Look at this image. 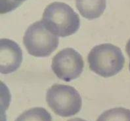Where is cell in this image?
Instances as JSON below:
<instances>
[{
  "label": "cell",
  "mask_w": 130,
  "mask_h": 121,
  "mask_svg": "<svg viewBox=\"0 0 130 121\" xmlns=\"http://www.w3.org/2000/svg\"><path fill=\"white\" fill-rule=\"evenodd\" d=\"M41 21L49 32L62 37L75 33L80 26L78 14L71 7L62 2H55L48 5Z\"/></svg>",
  "instance_id": "1"
},
{
  "label": "cell",
  "mask_w": 130,
  "mask_h": 121,
  "mask_svg": "<svg viewBox=\"0 0 130 121\" xmlns=\"http://www.w3.org/2000/svg\"><path fill=\"white\" fill-rule=\"evenodd\" d=\"M89 68L103 77L116 75L123 69L125 58L119 47L110 43L94 47L87 56Z\"/></svg>",
  "instance_id": "2"
},
{
  "label": "cell",
  "mask_w": 130,
  "mask_h": 121,
  "mask_svg": "<svg viewBox=\"0 0 130 121\" xmlns=\"http://www.w3.org/2000/svg\"><path fill=\"white\" fill-rule=\"evenodd\" d=\"M46 101L55 114L63 117L75 115L80 111L82 97L74 87L55 84L47 92Z\"/></svg>",
  "instance_id": "3"
},
{
  "label": "cell",
  "mask_w": 130,
  "mask_h": 121,
  "mask_svg": "<svg viewBox=\"0 0 130 121\" xmlns=\"http://www.w3.org/2000/svg\"><path fill=\"white\" fill-rule=\"evenodd\" d=\"M59 38L49 32L41 21L28 28L23 37V43L30 54L36 57L50 56L59 45Z\"/></svg>",
  "instance_id": "4"
},
{
  "label": "cell",
  "mask_w": 130,
  "mask_h": 121,
  "mask_svg": "<svg viewBox=\"0 0 130 121\" xmlns=\"http://www.w3.org/2000/svg\"><path fill=\"white\" fill-rule=\"evenodd\" d=\"M84 66V60L80 54L72 48H67L53 57L51 68L58 78L70 82L81 75Z\"/></svg>",
  "instance_id": "5"
},
{
  "label": "cell",
  "mask_w": 130,
  "mask_h": 121,
  "mask_svg": "<svg viewBox=\"0 0 130 121\" xmlns=\"http://www.w3.org/2000/svg\"><path fill=\"white\" fill-rule=\"evenodd\" d=\"M0 69L3 74H9L19 69L22 62V52L19 45L8 39H1Z\"/></svg>",
  "instance_id": "6"
},
{
  "label": "cell",
  "mask_w": 130,
  "mask_h": 121,
  "mask_svg": "<svg viewBox=\"0 0 130 121\" xmlns=\"http://www.w3.org/2000/svg\"><path fill=\"white\" fill-rule=\"evenodd\" d=\"M77 9L82 16L89 20L99 18L106 6V0H76Z\"/></svg>",
  "instance_id": "7"
},
{
  "label": "cell",
  "mask_w": 130,
  "mask_h": 121,
  "mask_svg": "<svg viewBox=\"0 0 130 121\" xmlns=\"http://www.w3.org/2000/svg\"><path fill=\"white\" fill-rule=\"evenodd\" d=\"M15 121H52V116L45 109L34 107L22 113Z\"/></svg>",
  "instance_id": "8"
},
{
  "label": "cell",
  "mask_w": 130,
  "mask_h": 121,
  "mask_svg": "<svg viewBox=\"0 0 130 121\" xmlns=\"http://www.w3.org/2000/svg\"><path fill=\"white\" fill-rule=\"evenodd\" d=\"M97 121H130V110L116 107L103 112Z\"/></svg>",
  "instance_id": "9"
},
{
  "label": "cell",
  "mask_w": 130,
  "mask_h": 121,
  "mask_svg": "<svg viewBox=\"0 0 130 121\" xmlns=\"http://www.w3.org/2000/svg\"><path fill=\"white\" fill-rule=\"evenodd\" d=\"M26 0H1V13H9L13 11Z\"/></svg>",
  "instance_id": "10"
},
{
  "label": "cell",
  "mask_w": 130,
  "mask_h": 121,
  "mask_svg": "<svg viewBox=\"0 0 130 121\" xmlns=\"http://www.w3.org/2000/svg\"><path fill=\"white\" fill-rule=\"evenodd\" d=\"M125 50H126V52H127L129 58H130V39H129V40L128 41V42L127 43V44H126Z\"/></svg>",
  "instance_id": "11"
},
{
  "label": "cell",
  "mask_w": 130,
  "mask_h": 121,
  "mask_svg": "<svg viewBox=\"0 0 130 121\" xmlns=\"http://www.w3.org/2000/svg\"><path fill=\"white\" fill-rule=\"evenodd\" d=\"M67 121H86V120H84L82 118H71V119L68 120Z\"/></svg>",
  "instance_id": "12"
},
{
  "label": "cell",
  "mask_w": 130,
  "mask_h": 121,
  "mask_svg": "<svg viewBox=\"0 0 130 121\" xmlns=\"http://www.w3.org/2000/svg\"><path fill=\"white\" fill-rule=\"evenodd\" d=\"M129 71H130V62H129Z\"/></svg>",
  "instance_id": "13"
}]
</instances>
